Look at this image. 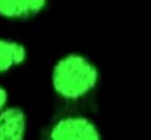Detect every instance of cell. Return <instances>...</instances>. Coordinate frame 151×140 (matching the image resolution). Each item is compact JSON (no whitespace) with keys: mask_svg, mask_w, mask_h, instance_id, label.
Wrapping results in <instances>:
<instances>
[{"mask_svg":"<svg viewBox=\"0 0 151 140\" xmlns=\"http://www.w3.org/2000/svg\"><path fill=\"white\" fill-rule=\"evenodd\" d=\"M101 74L97 63L85 53L68 51L59 56L50 71L55 95L67 103H77L89 96L100 84Z\"/></svg>","mask_w":151,"mask_h":140,"instance_id":"obj_1","label":"cell"},{"mask_svg":"<svg viewBox=\"0 0 151 140\" xmlns=\"http://www.w3.org/2000/svg\"><path fill=\"white\" fill-rule=\"evenodd\" d=\"M42 140H104V136L91 116L83 113H65L47 125Z\"/></svg>","mask_w":151,"mask_h":140,"instance_id":"obj_2","label":"cell"},{"mask_svg":"<svg viewBox=\"0 0 151 140\" xmlns=\"http://www.w3.org/2000/svg\"><path fill=\"white\" fill-rule=\"evenodd\" d=\"M29 116L21 106L9 104L0 111V140H26Z\"/></svg>","mask_w":151,"mask_h":140,"instance_id":"obj_3","label":"cell"},{"mask_svg":"<svg viewBox=\"0 0 151 140\" xmlns=\"http://www.w3.org/2000/svg\"><path fill=\"white\" fill-rule=\"evenodd\" d=\"M48 6V0H0V18L21 23L40 17Z\"/></svg>","mask_w":151,"mask_h":140,"instance_id":"obj_4","label":"cell"},{"mask_svg":"<svg viewBox=\"0 0 151 140\" xmlns=\"http://www.w3.org/2000/svg\"><path fill=\"white\" fill-rule=\"evenodd\" d=\"M27 57L29 50L23 41L12 36H0V75L23 66Z\"/></svg>","mask_w":151,"mask_h":140,"instance_id":"obj_5","label":"cell"},{"mask_svg":"<svg viewBox=\"0 0 151 140\" xmlns=\"http://www.w3.org/2000/svg\"><path fill=\"white\" fill-rule=\"evenodd\" d=\"M8 106H9V92H8L6 86L0 83V111L6 109Z\"/></svg>","mask_w":151,"mask_h":140,"instance_id":"obj_6","label":"cell"}]
</instances>
